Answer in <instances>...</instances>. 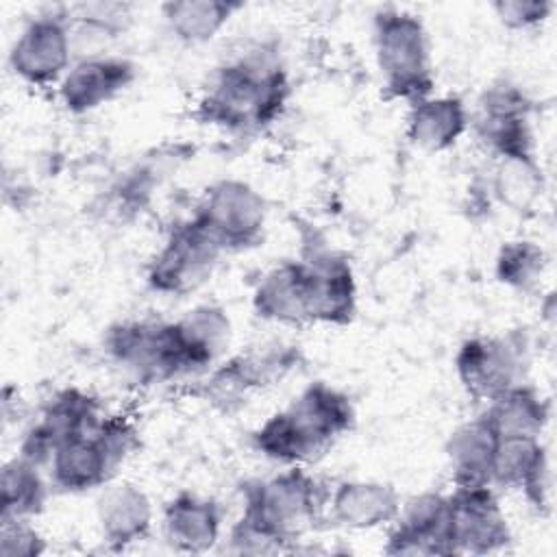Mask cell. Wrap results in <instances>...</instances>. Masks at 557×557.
Wrapping results in <instances>:
<instances>
[{"instance_id":"cell-4","label":"cell","mask_w":557,"mask_h":557,"mask_svg":"<svg viewBox=\"0 0 557 557\" xmlns=\"http://www.w3.org/2000/svg\"><path fill=\"white\" fill-rule=\"evenodd\" d=\"M320 483L305 466H287L285 470L248 481L242 487L239 520L265 533L278 550H287L313 522L322 509Z\"/></svg>"},{"instance_id":"cell-23","label":"cell","mask_w":557,"mask_h":557,"mask_svg":"<svg viewBox=\"0 0 557 557\" xmlns=\"http://www.w3.org/2000/svg\"><path fill=\"white\" fill-rule=\"evenodd\" d=\"M496 444L498 433L492 429L483 413L461 422L448 435L444 446L453 485H490Z\"/></svg>"},{"instance_id":"cell-26","label":"cell","mask_w":557,"mask_h":557,"mask_svg":"<svg viewBox=\"0 0 557 557\" xmlns=\"http://www.w3.org/2000/svg\"><path fill=\"white\" fill-rule=\"evenodd\" d=\"M194 372L211 370L231 344L228 313L218 305H198L176 320Z\"/></svg>"},{"instance_id":"cell-17","label":"cell","mask_w":557,"mask_h":557,"mask_svg":"<svg viewBox=\"0 0 557 557\" xmlns=\"http://www.w3.org/2000/svg\"><path fill=\"white\" fill-rule=\"evenodd\" d=\"M387 555H453L448 540V494L422 492L400 507L392 522Z\"/></svg>"},{"instance_id":"cell-10","label":"cell","mask_w":557,"mask_h":557,"mask_svg":"<svg viewBox=\"0 0 557 557\" xmlns=\"http://www.w3.org/2000/svg\"><path fill=\"white\" fill-rule=\"evenodd\" d=\"M76 61L67 9L30 17L9 50L11 72L33 87H57Z\"/></svg>"},{"instance_id":"cell-18","label":"cell","mask_w":557,"mask_h":557,"mask_svg":"<svg viewBox=\"0 0 557 557\" xmlns=\"http://www.w3.org/2000/svg\"><path fill=\"white\" fill-rule=\"evenodd\" d=\"M154 522L150 496L135 483H107L96 503V524L111 550H124L141 542Z\"/></svg>"},{"instance_id":"cell-32","label":"cell","mask_w":557,"mask_h":557,"mask_svg":"<svg viewBox=\"0 0 557 557\" xmlns=\"http://www.w3.org/2000/svg\"><path fill=\"white\" fill-rule=\"evenodd\" d=\"M492 9L505 28L531 30L550 17L555 4L550 0H498Z\"/></svg>"},{"instance_id":"cell-19","label":"cell","mask_w":557,"mask_h":557,"mask_svg":"<svg viewBox=\"0 0 557 557\" xmlns=\"http://www.w3.org/2000/svg\"><path fill=\"white\" fill-rule=\"evenodd\" d=\"M257 318L283 326L311 324L309 276L302 259H287L270 268L252 292Z\"/></svg>"},{"instance_id":"cell-1","label":"cell","mask_w":557,"mask_h":557,"mask_svg":"<svg viewBox=\"0 0 557 557\" xmlns=\"http://www.w3.org/2000/svg\"><path fill=\"white\" fill-rule=\"evenodd\" d=\"M289 96V74L276 48L255 44L213 70L196 113L228 133H259L281 117Z\"/></svg>"},{"instance_id":"cell-21","label":"cell","mask_w":557,"mask_h":557,"mask_svg":"<svg viewBox=\"0 0 557 557\" xmlns=\"http://www.w3.org/2000/svg\"><path fill=\"white\" fill-rule=\"evenodd\" d=\"M331 518L350 531H372L392 524L403 507L392 483L374 479H350L335 485L329 496Z\"/></svg>"},{"instance_id":"cell-28","label":"cell","mask_w":557,"mask_h":557,"mask_svg":"<svg viewBox=\"0 0 557 557\" xmlns=\"http://www.w3.org/2000/svg\"><path fill=\"white\" fill-rule=\"evenodd\" d=\"M76 59L107 54L104 50L128 28L131 7L120 2L78 4L67 9Z\"/></svg>"},{"instance_id":"cell-27","label":"cell","mask_w":557,"mask_h":557,"mask_svg":"<svg viewBox=\"0 0 557 557\" xmlns=\"http://www.w3.org/2000/svg\"><path fill=\"white\" fill-rule=\"evenodd\" d=\"M242 9L244 4L233 0H172L161 4V17L176 41L200 46L211 41Z\"/></svg>"},{"instance_id":"cell-11","label":"cell","mask_w":557,"mask_h":557,"mask_svg":"<svg viewBox=\"0 0 557 557\" xmlns=\"http://www.w3.org/2000/svg\"><path fill=\"white\" fill-rule=\"evenodd\" d=\"M298 363L294 346H263L215 363L198 385V396L218 411L239 409L255 389L287 376Z\"/></svg>"},{"instance_id":"cell-22","label":"cell","mask_w":557,"mask_h":557,"mask_svg":"<svg viewBox=\"0 0 557 557\" xmlns=\"http://www.w3.org/2000/svg\"><path fill=\"white\" fill-rule=\"evenodd\" d=\"M470 111L459 96H426L409 104L405 135L422 152H444L470 128Z\"/></svg>"},{"instance_id":"cell-8","label":"cell","mask_w":557,"mask_h":557,"mask_svg":"<svg viewBox=\"0 0 557 557\" xmlns=\"http://www.w3.org/2000/svg\"><path fill=\"white\" fill-rule=\"evenodd\" d=\"M222 255V246L189 215L170 226L163 244L148 261L146 283L163 296H187L211 278Z\"/></svg>"},{"instance_id":"cell-16","label":"cell","mask_w":557,"mask_h":557,"mask_svg":"<svg viewBox=\"0 0 557 557\" xmlns=\"http://www.w3.org/2000/svg\"><path fill=\"white\" fill-rule=\"evenodd\" d=\"M137 78V65L117 54L83 57L72 63L67 74L57 85L61 107L72 115L91 113L120 94H124Z\"/></svg>"},{"instance_id":"cell-2","label":"cell","mask_w":557,"mask_h":557,"mask_svg":"<svg viewBox=\"0 0 557 557\" xmlns=\"http://www.w3.org/2000/svg\"><path fill=\"white\" fill-rule=\"evenodd\" d=\"M355 407L342 389L315 381L285 409L274 411L252 433V446L281 466H307L320 459L355 426Z\"/></svg>"},{"instance_id":"cell-12","label":"cell","mask_w":557,"mask_h":557,"mask_svg":"<svg viewBox=\"0 0 557 557\" xmlns=\"http://www.w3.org/2000/svg\"><path fill=\"white\" fill-rule=\"evenodd\" d=\"M102 418V405L94 394L81 387H63L46 400L37 420L24 431L17 455L46 468L59 446L89 435Z\"/></svg>"},{"instance_id":"cell-5","label":"cell","mask_w":557,"mask_h":557,"mask_svg":"<svg viewBox=\"0 0 557 557\" xmlns=\"http://www.w3.org/2000/svg\"><path fill=\"white\" fill-rule=\"evenodd\" d=\"M139 433L131 418L104 413L96 431L59 446L46 470L50 485L65 494L102 490L113 481L120 466L137 450Z\"/></svg>"},{"instance_id":"cell-3","label":"cell","mask_w":557,"mask_h":557,"mask_svg":"<svg viewBox=\"0 0 557 557\" xmlns=\"http://www.w3.org/2000/svg\"><path fill=\"white\" fill-rule=\"evenodd\" d=\"M374 59L387 98L407 104L435 91L431 37L420 15L383 7L372 17Z\"/></svg>"},{"instance_id":"cell-29","label":"cell","mask_w":557,"mask_h":557,"mask_svg":"<svg viewBox=\"0 0 557 557\" xmlns=\"http://www.w3.org/2000/svg\"><path fill=\"white\" fill-rule=\"evenodd\" d=\"M50 479L41 466L22 455L4 461L0 472V518H37L48 503Z\"/></svg>"},{"instance_id":"cell-9","label":"cell","mask_w":557,"mask_h":557,"mask_svg":"<svg viewBox=\"0 0 557 557\" xmlns=\"http://www.w3.org/2000/svg\"><path fill=\"white\" fill-rule=\"evenodd\" d=\"M224 252H239L263 242L268 202L263 194L242 178H218L202 191L191 213Z\"/></svg>"},{"instance_id":"cell-15","label":"cell","mask_w":557,"mask_h":557,"mask_svg":"<svg viewBox=\"0 0 557 557\" xmlns=\"http://www.w3.org/2000/svg\"><path fill=\"white\" fill-rule=\"evenodd\" d=\"M490 485L516 490L540 516L550 511V457L540 437H498Z\"/></svg>"},{"instance_id":"cell-20","label":"cell","mask_w":557,"mask_h":557,"mask_svg":"<svg viewBox=\"0 0 557 557\" xmlns=\"http://www.w3.org/2000/svg\"><path fill=\"white\" fill-rule=\"evenodd\" d=\"M222 507L189 490L174 494L161 513L165 542L187 555L211 550L222 537Z\"/></svg>"},{"instance_id":"cell-13","label":"cell","mask_w":557,"mask_h":557,"mask_svg":"<svg viewBox=\"0 0 557 557\" xmlns=\"http://www.w3.org/2000/svg\"><path fill=\"white\" fill-rule=\"evenodd\" d=\"M453 555H487L509 546L511 527L492 485H455L448 494Z\"/></svg>"},{"instance_id":"cell-24","label":"cell","mask_w":557,"mask_h":557,"mask_svg":"<svg viewBox=\"0 0 557 557\" xmlns=\"http://www.w3.org/2000/svg\"><path fill=\"white\" fill-rule=\"evenodd\" d=\"M496 165L487 181L490 196L518 215H529L546 189L544 170L535 152L494 159Z\"/></svg>"},{"instance_id":"cell-14","label":"cell","mask_w":557,"mask_h":557,"mask_svg":"<svg viewBox=\"0 0 557 557\" xmlns=\"http://www.w3.org/2000/svg\"><path fill=\"white\" fill-rule=\"evenodd\" d=\"M298 259L309 276L311 324H350L357 313V281L348 259L324 244L307 246Z\"/></svg>"},{"instance_id":"cell-6","label":"cell","mask_w":557,"mask_h":557,"mask_svg":"<svg viewBox=\"0 0 557 557\" xmlns=\"http://www.w3.org/2000/svg\"><path fill=\"white\" fill-rule=\"evenodd\" d=\"M104 355L135 383H168L194 374L176 320H122L107 329Z\"/></svg>"},{"instance_id":"cell-7","label":"cell","mask_w":557,"mask_h":557,"mask_svg":"<svg viewBox=\"0 0 557 557\" xmlns=\"http://www.w3.org/2000/svg\"><path fill=\"white\" fill-rule=\"evenodd\" d=\"M531 344L527 333L507 331L500 335H472L455 352V372L474 400L490 403L507 389L527 383Z\"/></svg>"},{"instance_id":"cell-25","label":"cell","mask_w":557,"mask_h":557,"mask_svg":"<svg viewBox=\"0 0 557 557\" xmlns=\"http://www.w3.org/2000/svg\"><path fill=\"white\" fill-rule=\"evenodd\" d=\"M483 416L498 437H542L550 403L531 383H520L490 400Z\"/></svg>"},{"instance_id":"cell-31","label":"cell","mask_w":557,"mask_h":557,"mask_svg":"<svg viewBox=\"0 0 557 557\" xmlns=\"http://www.w3.org/2000/svg\"><path fill=\"white\" fill-rule=\"evenodd\" d=\"M48 544L33 518H0V557H37Z\"/></svg>"},{"instance_id":"cell-30","label":"cell","mask_w":557,"mask_h":557,"mask_svg":"<svg viewBox=\"0 0 557 557\" xmlns=\"http://www.w3.org/2000/svg\"><path fill=\"white\" fill-rule=\"evenodd\" d=\"M548 257L537 242L511 239L505 242L494 261L496 281L518 294H535L546 272Z\"/></svg>"}]
</instances>
